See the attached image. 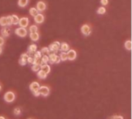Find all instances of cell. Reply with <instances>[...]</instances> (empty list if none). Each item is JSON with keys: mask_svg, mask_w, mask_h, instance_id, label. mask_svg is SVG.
Wrapping results in <instances>:
<instances>
[{"mask_svg": "<svg viewBox=\"0 0 132 119\" xmlns=\"http://www.w3.org/2000/svg\"><path fill=\"white\" fill-rule=\"evenodd\" d=\"M20 27H23V28H26L29 25V19L26 18V17H23L21 19H19V23Z\"/></svg>", "mask_w": 132, "mask_h": 119, "instance_id": "obj_9", "label": "cell"}, {"mask_svg": "<svg viewBox=\"0 0 132 119\" xmlns=\"http://www.w3.org/2000/svg\"><path fill=\"white\" fill-rule=\"evenodd\" d=\"M19 65H21V66H25V65L27 63V61L26 60L23 59V58H19Z\"/></svg>", "mask_w": 132, "mask_h": 119, "instance_id": "obj_32", "label": "cell"}, {"mask_svg": "<svg viewBox=\"0 0 132 119\" xmlns=\"http://www.w3.org/2000/svg\"><path fill=\"white\" fill-rule=\"evenodd\" d=\"M27 63H29V64H31V65H33L34 63V59L32 56H29V57L27 59Z\"/></svg>", "mask_w": 132, "mask_h": 119, "instance_id": "obj_33", "label": "cell"}, {"mask_svg": "<svg viewBox=\"0 0 132 119\" xmlns=\"http://www.w3.org/2000/svg\"><path fill=\"white\" fill-rule=\"evenodd\" d=\"M80 30H81V32H82V33L84 35H85V36H89L90 34V32H91L90 27L88 25H87V24L83 25L82 26H81Z\"/></svg>", "mask_w": 132, "mask_h": 119, "instance_id": "obj_8", "label": "cell"}, {"mask_svg": "<svg viewBox=\"0 0 132 119\" xmlns=\"http://www.w3.org/2000/svg\"><path fill=\"white\" fill-rule=\"evenodd\" d=\"M29 14L31 15L32 16L35 17L37 14H39V12H38V10L36 9V8L33 7V8H30L29 9Z\"/></svg>", "mask_w": 132, "mask_h": 119, "instance_id": "obj_18", "label": "cell"}, {"mask_svg": "<svg viewBox=\"0 0 132 119\" xmlns=\"http://www.w3.org/2000/svg\"><path fill=\"white\" fill-rule=\"evenodd\" d=\"M1 34L3 35V37H8L10 35V30L8 28L4 27L1 30Z\"/></svg>", "mask_w": 132, "mask_h": 119, "instance_id": "obj_15", "label": "cell"}, {"mask_svg": "<svg viewBox=\"0 0 132 119\" xmlns=\"http://www.w3.org/2000/svg\"><path fill=\"white\" fill-rule=\"evenodd\" d=\"M3 53V48H2V47H0V54H1Z\"/></svg>", "mask_w": 132, "mask_h": 119, "instance_id": "obj_37", "label": "cell"}, {"mask_svg": "<svg viewBox=\"0 0 132 119\" xmlns=\"http://www.w3.org/2000/svg\"><path fill=\"white\" fill-rule=\"evenodd\" d=\"M16 98V95L13 91H8L6 92L4 96H3V99L7 103H12L15 101Z\"/></svg>", "mask_w": 132, "mask_h": 119, "instance_id": "obj_2", "label": "cell"}, {"mask_svg": "<svg viewBox=\"0 0 132 119\" xmlns=\"http://www.w3.org/2000/svg\"><path fill=\"white\" fill-rule=\"evenodd\" d=\"M1 89H2V87H1V85H0V91H1Z\"/></svg>", "mask_w": 132, "mask_h": 119, "instance_id": "obj_39", "label": "cell"}, {"mask_svg": "<svg viewBox=\"0 0 132 119\" xmlns=\"http://www.w3.org/2000/svg\"><path fill=\"white\" fill-rule=\"evenodd\" d=\"M113 119H124V117L122 116H120V115H114L112 117Z\"/></svg>", "mask_w": 132, "mask_h": 119, "instance_id": "obj_35", "label": "cell"}, {"mask_svg": "<svg viewBox=\"0 0 132 119\" xmlns=\"http://www.w3.org/2000/svg\"><path fill=\"white\" fill-rule=\"evenodd\" d=\"M37 77H39V79H41V80H43V79H46L47 77V74L45 73L44 72H43L42 70H39L37 72Z\"/></svg>", "mask_w": 132, "mask_h": 119, "instance_id": "obj_16", "label": "cell"}, {"mask_svg": "<svg viewBox=\"0 0 132 119\" xmlns=\"http://www.w3.org/2000/svg\"><path fill=\"white\" fill-rule=\"evenodd\" d=\"M59 59L61 61H66L67 60V53L65 52H61L59 54Z\"/></svg>", "mask_w": 132, "mask_h": 119, "instance_id": "obj_20", "label": "cell"}, {"mask_svg": "<svg viewBox=\"0 0 132 119\" xmlns=\"http://www.w3.org/2000/svg\"><path fill=\"white\" fill-rule=\"evenodd\" d=\"M6 22H7V26H11V25H13L12 16H6Z\"/></svg>", "mask_w": 132, "mask_h": 119, "instance_id": "obj_30", "label": "cell"}, {"mask_svg": "<svg viewBox=\"0 0 132 119\" xmlns=\"http://www.w3.org/2000/svg\"><path fill=\"white\" fill-rule=\"evenodd\" d=\"M59 47H60V43L58 41H55L53 43H51V44L49 46L48 48H49L50 53H56L59 50Z\"/></svg>", "mask_w": 132, "mask_h": 119, "instance_id": "obj_4", "label": "cell"}, {"mask_svg": "<svg viewBox=\"0 0 132 119\" xmlns=\"http://www.w3.org/2000/svg\"><path fill=\"white\" fill-rule=\"evenodd\" d=\"M40 70H42L45 73L48 74V73H49L50 70H51V68H50V66L48 63L47 64H42L41 66H40Z\"/></svg>", "mask_w": 132, "mask_h": 119, "instance_id": "obj_12", "label": "cell"}, {"mask_svg": "<svg viewBox=\"0 0 132 119\" xmlns=\"http://www.w3.org/2000/svg\"><path fill=\"white\" fill-rule=\"evenodd\" d=\"M37 51V46L36 44H31L28 47V54H34V53Z\"/></svg>", "mask_w": 132, "mask_h": 119, "instance_id": "obj_14", "label": "cell"}, {"mask_svg": "<svg viewBox=\"0 0 132 119\" xmlns=\"http://www.w3.org/2000/svg\"><path fill=\"white\" fill-rule=\"evenodd\" d=\"M39 88H40V85L36 81L32 82L29 85V90L31 91V92L33 94V95L35 97H39Z\"/></svg>", "mask_w": 132, "mask_h": 119, "instance_id": "obj_1", "label": "cell"}, {"mask_svg": "<svg viewBox=\"0 0 132 119\" xmlns=\"http://www.w3.org/2000/svg\"><path fill=\"white\" fill-rule=\"evenodd\" d=\"M100 3L103 6H107L108 4V0H100Z\"/></svg>", "mask_w": 132, "mask_h": 119, "instance_id": "obj_34", "label": "cell"}, {"mask_svg": "<svg viewBox=\"0 0 132 119\" xmlns=\"http://www.w3.org/2000/svg\"><path fill=\"white\" fill-rule=\"evenodd\" d=\"M28 1H29V0H19L18 5L20 7H25L28 4Z\"/></svg>", "mask_w": 132, "mask_h": 119, "instance_id": "obj_25", "label": "cell"}, {"mask_svg": "<svg viewBox=\"0 0 132 119\" xmlns=\"http://www.w3.org/2000/svg\"><path fill=\"white\" fill-rule=\"evenodd\" d=\"M31 69L34 72H38L40 70V66L39 65H37V64H33L32 67H31Z\"/></svg>", "mask_w": 132, "mask_h": 119, "instance_id": "obj_29", "label": "cell"}, {"mask_svg": "<svg viewBox=\"0 0 132 119\" xmlns=\"http://www.w3.org/2000/svg\"><path fill=\"white\" fill-rule=\"evenodd\" d=\"M41 53H42V56L43 55H46V56H48L49 54L50 53V51H49V48L48 47H43V48H42V50H41Z\"/></svg>", "mask_w": 132, "mask_h": 119, "instance_id": "obj_24", "label": "cell"}, {"mask_svg": "<svg viewBox=\"0 0 132 119\" xmlns=\"http://www.w3.org/2000/svg\"><path fill=\"white\" fill-rule=\"evenodd\" d=\"M97 13L98 14H100V15H103V14H104L106 13V9L104 7H103V6H101V7L98 8Z\"/></svg>", "mask_w": 132, "mask_h": 119, "instance_id": "obj_27", "label": "cell"}, {"mask_svg": "<svg viewBox=\"0 0 132 119\" xmlns=\"http://www.w3.org/2000/svg\"><path fill=\"white\" fill-rule=\"evenodd\" d=\"M34 21L35 23L40 24V23H43V21H44V16L41 13H39L37 14L35 17H34Z\"/></svg>", "mask_w": 132, "mask_h": 119, "instance_id": "obj_10", "label": "cell"}, {"mask_svg": "<svg viewBox=\"0 0 132 119\" xmlns=\"http://www.w3.org/2000/svg\"><path fill=\"white\" fill-rule=\"evenodd\" d=\"M111 119H113V118H111Z\"/></svg>", "mask_w": 132, "mask_h": 119, "instance_id": "obj_41", "label": "cell"}, {"mask_svg": "<svg viewBox=\"0 0 132 119\" xmlns=\"http://www.w3.org/2000/svg\"><path fill=\"white\" fill-rule=\"evenodd\" d=\"M4 43H5L4 38L2 37V36H0V47H2L4 44Z\"/></svg>", "mask_w": 132, "mask_h": 119, "instance_id": "obj_36", "label": "cell"}, {"mask_svg": "<svg viewBox=\"0 0 132 119\" xmlns=\"http://www.w3.org/2000/svg\"><path fill=\"white\" fill-rule=\"evenodd\" d=\"M15 33L20 36V37H25L27 35V30L26 28H23V27H19L17 29H16L15 30Z\"/></svg>", "mask_w": 132, "mask_h": 119, "instance_id": "obj_5", "label": "cell"}, {"mask_svg": "<svg viewBox=\"0 0 132 119\" xmlns=\"http://www.w3.org/2000/svg\"><path fill=\"white\" fill-rule=\"evenodd\" d=\"M46 4L40 1V2H38L37 4H36V9L38 10V12H43V11H44L46 9Z\"/></svg>", "mask_w": 132, "mask_h": 119, "instance_id": "obj_11", "label": "cell"}, {"mask_svg": "<svg viewBox=\"0 0 132 119\" xmlns=\"http://www.w3.org/2000/svg\"><path fill=\"white\" fill-rule=\"evenodd\" d=\"M29 37L33 41H37L39 38V35L38 32H32L29 34Z\"/></svg>", "mask_w": 132, "mask_h": 119, "instance_id": "obj_17", "label": "cell"}, {"mask_svg": "<svg viewBox=\"0 0 132 119\" xmlns=\"http://www.w3.org/2000/svg\"><path fill=\"white\" fill-rule=\"evenodd\" d=\"M70 50V46L67 44V43H60V47H59V50H61V52H65L67 53Z\"/></svg>", "mask_w": 132, "mask_h": 119, "instance_id": "obj_13", "label": "cell"}, {"mask_svg": "<svg viewBox=\"0 0 132 119\" xmlns=\"http://www.w3.org/2000/svg\"><path fill=\"white\" fill-rule=\"evenodd\" d=\"M33 59L34 60H40L42 57V53L40 51H36L33 54Z\"/></svg>", "mask_w": 132, "mask_h": 119, "instance_id": "obj_19", "label": "cell"}, {"mask_svg": "<svg viewBox=\"0 0 132 119\" xmlns=\"http://www.w3.org/2000/svg\"><path fill=\"white\" fill-rule=\"evenodd\" d=\"M28 119H32V118H28Z\"/></svg>", "mask_w": 132, "mask_h": 119, "instance_id": "obj_40", "label": "cell"}, {"mask_svg": "<svg viewBox=\"0 0 132 119\" xmlns=\"http://www.w3.org/2000/svg\"><path fill=\"white\" fill-rule=\"evenodd\" d=\"M0 119H6L3 116H0Z\"/></svg>", "mask_w": 132, "mask_h": 119, "instance_id": "obj_38", "label": "cell"}, {"mask_svg": "<svg viewBox=\"0 0 132 119\" xmlns=\"http://www.w3.org/2000/svg\"><path fill=\"white\" fill-rule=\"evenodd\" d=\"M29 31L30 32V33H32V32H37L38 27L36 26H35V25H33V26H31L29 27Z\"/></svg>", "mask_w": 132, "mask_h": 119, "instance_id": "obj_28", "label": "cell"}, {"mask_svg": "<svg viewBox=\"0 0 132 119\" xmlns=\"http://www.w3.org/2000/svg\"><path fill=\"white\" fill-rule=\"evenodd\" d=\"M124 47L127 50H131V48H132V43H131L130 40H127L124 43Z\"/></svg>", "mask_w": 132, "mask_h": 119, "instance_id": "obj_22", "label": "cell"}, {"mask_svg": "<svg viewBox=\"0 0 132 119\" xmlns=\"http://www.w3.org/2000/svg\"><path fill=\"white\" fill-rule=\"evenodd\" d=\"M13 113L15 115H19L20 114H21V109H20L19 107H16L15 109L13 110Z\"/></svg>", "mask_w": 132, "mask_h": 119, "instance_id": "obj_31", "label": "cell"}, {"mask_svg": "<svg viewBox=\"0 0 132 119\" xmlns=\"http://www.w3.org/2000/svg\"><path fill=\"white\" fill-rule=\"evenodd\" d=\"M49 63L50 64H53V63H60V59L58 55H56V53H50L49 55Z\"/></svg>", "mask_w": 132, "mask_h": 119, "instance_id": "obj_3", "label": "cell"}, {"mask_svg": "<svg viewBox=\"0 0 132 119\" xmlns=\"http://www.w3.org/2000/svg\"><path fill=\"white\" fill-rule=\"evenodd\" d=\"M67 60H74L77 58V52L74 50H69L67 52Z\"/></svg>", "mask_w": 132, "mask_h": 119, "instance_id": "obj_7", "label": "cell"}, {"mask_svg": "<svg viewBox=\"0 0 132 119\" xmlns=\"http://www.w3.org/2000/svg\"><path fill=\"white\" fill-rule=\"evenodd\" d=\"M0 26H6L7 22H6V16H3L0 18Z\"/></svg>", "mask_w": 132, "mask_h": 119, "instance_id": "obj_23", "label": "cell"}, {"mask_svg": "<svg viewBox=\"0 0 132 119\" xmlns=\"http://www.w3.org/2000/svg\"><path fill=\"white\" fill-rule=\"evenodd\" d=\"M12 22H13V25H17L19 23V18L16 15H12Z\"/></svg>", "mask_w": 132, "mask_h": 119, "instance_id": "obj_21", "label": "cell"}, {"mask_svg": "<svg viewBox=\"0 0 132 119\" xmlns=\"http://www.w3.org/2000/svg\"><path fill=\"white\" fill-rule=\"evenodd\" d=\"M41 62L42 64H47L49 63V57L46 55H43L41 57Z\"/></svg>", "mask_w": 132, "mask_h": 119, "instance_id": "obj_26", "label": "cell"}, {"mask_svg": "<svg viewBox=\"0 0 132 119\" xmlns=\"http://www.w3.org/2000/svg\"><path fill=\"white\" fill-rule=\"evenodd\" d=\"M49 88L46 86H40L39 90V95H42L43 97H47L49 94Z\"/></svg>", "mask_w": 132, "mask_h": 119, "instance_id": "obj_6", "label": "cell"}]
</instances>
